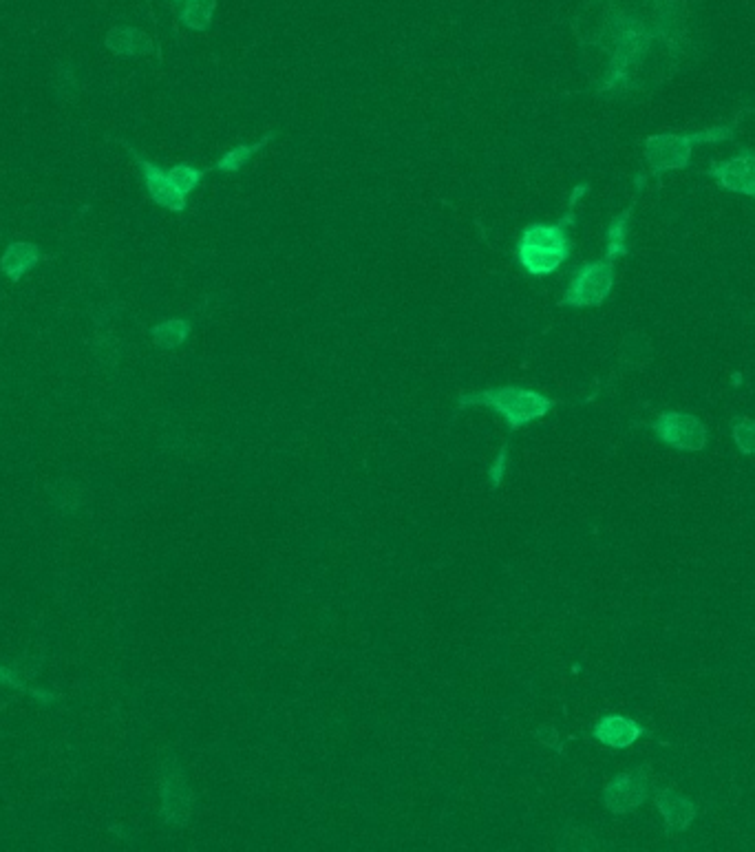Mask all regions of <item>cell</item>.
Listing matches in <instances>:
<instances>
[{
	"mask_svg": "<svg viewBox=\"0 0 755 852\" xmlns=\"http://www.w3.org/2000/svg\"><path fill=\"white\" fill-rule=\"evenodd\" d=\"M744 113H755V106H753V109H747Z\"/></svg>",
	"mask_w": 755,
	"mask_h": 852,
	"instance_id": "cell-23",
	"label": "cell"
},
{
	"mask_svg": "<svg viewBox=\"0 0 755 852\" xmlns=\"http://www.w3.org/2000/svg\"><path fill=\"white\" fill-rule=\"evenodd\" d=\"M190 332H193V327L184 318H170V321L157 323L151 329V336L159 349H177L186 343Z\"/></svg>",
	"mask_w": 755,
	"mask_h": 852,
	"instance_id": "cell-17",
	"label": "cell"
},
{
	"mask_svg": "<svg viewBox=\"0 0 755 852\" xmlns=\"http://www.w3.org/2000/svg\"><path fill=\"white\" fill-rule=\"evenodd\" d=\"M731 435L742 455H755V420L736 418L731 422Z\"/></svg>",
	"mask_w": 755,
	"mask_h": 852,
	"instance_id": "cell-20",
	"label": "cell"
},
{
	"mask_svg": "<svg viewBox=\"0 0 755 852\" xmlns=\"http://www.w3.org/2000/svg\"><path fill=\"white\" fill-rule=\"evenodd\" d=\"M597 20L590 42L608 53L597 95L652 91L683 69L691 51L683 0H601Z\"/></svg>",
	"mask_w": 755,
	"mask_h": 852,
	"instance_id": "cell-1",
	"label": "cell"
},
{
	"mask_svg": "<svg viewBox=\"0 0 755 852\" xmlns=\"http://www.w3.org/2000/svg\"><path fill=\"white\" fill-rule=\"evenodd\" d=\"M272 140H274V133H265V135L261 137V140H257V142L232 146L230 151H226V153H223V155L217 159L215 170H219V173H223V175L239 173V170H241V168H246V166L250 164V159H252L254 155H259V153L263 151V148L268 146Z\"/></svg>",
	"mask_w": 755,
	"mask_h": 852,
	"instance_id": "cell-16",
	"label": "cell"
},
{
	"mask_svg": "<svg viewBox=\"0 0 755 852\" xmlns=\"http://www.w3.org/2000/svg\"><path fill=\"white\" fill-rule=\"evenodd\" d=\"M162 793H164L162 800H164V819H166V822L168 824L186 822L188 811H190V793L186 788V782L182 780V775L166 773Z\"/></svg>",
	"mask_w": 755,
	"mask_h": 852,
	"instance_id": "cell-13",
	"label": "cell"
},
{
	"mask_svg": "<svg viewBox=\"0 0 755 852\" xmlns=\"http://www.w3.org/2000/svg\"><path fill=\"white\" fill-rule=\"evenodd\" d=\"M0 685H9V687H14V689L25 691V694H31V696L38 698V700H42V702H53V700H56V696L49 694V691H42V689H31V687H27V685L23 683V680H20V678L16 676V672H12V669H7V667H0Z\"/></svg>",
	"mask_w": 755,
	"mask_h": 852,
	"instance_id": "cell-21",
	"label": "cell"
},
{
	"mask_svg": "<svg viewBox=\"0 0 755 852\" xmlns=\"http://www.w3.org/2000/svg\"><path fill=\"white\" fill-rule=\"evenodd\" d=\"M170 3H184V0H170Z\"/></svg>",
	"mask_w": 755,
	"mask_h": 852,
	"instance_id": "cell-24",
	"label": "cell"
},
{
	"mask_svg": "<svg viewBox=\"0 0 755 852\" xmlns=\"http://www.w3.org/2000/svg\"><path fill=\"white\" fill-rule=\"evenodd\" d=\"M650 797V780L645 771H627L616 775L614 780L605 786L603 804L614 815L632 813L634 808L641 806Z\"/></svg>",
	"mask_w": 755,
	"mask_h": 852,
	"instance_id": "cell-8",
	"label": "cell"
},
{
	"mask_svg": "<svg viewBox=\"0 0 755 852\" xmlns=\"http://www.w3.org/2000/svg\"><path fill=\"white\" fill-rule=\"evenodd\" d=\"M491 409L499 418L506 422L510 431L524 429V426L544 420L546 415L557 407V400H552L546 393L528 387L506 385L493 387L484 391L462 393L457 400V409Z\"/></svg>",
	"mask_w": 755,
	"mask_h": 852,
	"instance_id": "cell-3",
	"label": "cell"
},
{
	"mask_svg": "<svg viewBox=\"0 0 755 852\" xmlns=\"http://www.w3.org/2000/svg\"><path fill=\"white\" fill-rule=\"evenodd\" d=\"M133 157L137 159V166H140L144 177V186L155 204L170 212H184L188 208V197L173 184V179L168 177V170L148 162V159L140 157L135 151Z\"/></svg>",
	"mask_w": 755,
	"mask_h": 852,
	"instance_id": "cell-9",
	"label": "cell"
},
{
	"mask_svg": "<svg viewBox=\"0 0 755 852\" xmlns=\"http://www.w3.org/2000/svg\"><path fill=\"white\" fill-rule=\"evenodd\" d=\"M182 14H179V20H182L184 27L193 29V31H206L212 23V16H215L217 9V0H184L182 3Z\"/></svg>",
	"mask_w": 755,
	"mask_h": 852,
	"instance_id": "cell-18",
	"label": "cell"
},
{
	"mask_svg": "<svg viewBox=\"0 0 755 852\" xmlns=\"http://www.w3.org/2000/svg\"><path fill=\"white\" fill-rule=\"evenodd\" d=\"M634 208H636V199L623 212H619V215L610 221L608 230H605V259H610L612 263L621 261L623 257L630 254V243H627V239H630Z\"/></svg>",
	"mask_w": 755,
	"mask_h": 852,
	"instance_id": "cell-15",
	"label": "cell"
},
{
	"mask_svg": "<svg viewBox=\"0 0 755 852\" xmlns=\"http://www.w3.org/2000/svg\"><path fill=\"white\" fill-rule=\"evenodd\" d=\"M104 42L106 49L115 53V56L137 58L148 56V53L153 51V40L135 27H113L109 34H106Z\"/></svg>",
	"mask_w": 755,
	"mask_h": 852,
	"instance_id": "cell-12",
	"label": "cell"
},
{
	"mask_svg": "<svg viewBox=\"0 0 755 852\" xmlns=\"http://www.w3.org/2000/svg\"><path fill=\"white\" fill-rule=\"evenodd\" d=\"M645 733L647 731L643 724H638L636 720L627 716H619V713H610V716H603L597 724H594L592 738L601 742L603 747L623 751V749H630L632 744H636L645 736Z\"/></svg>",
	"mask_w": 755,
	"mask_h": 852,
	"instance_id": "cell-10",
	"label": "cell"
},
{
	"mask_svg": "<svg viewBox=\"0 0 755 852\" xmlns=\"http://www.w3.org/2000/svg\"><path fill=\"white\" fill-rule=\"evenodd\" d=\"M168 177L173 179V184L188 197L190 193H195L201 181H204L206 170L190 164H175L168 168Z\"/></svg>",
	"mask_w": 755,
	"mask_h": 852,
	"instance_id": "cell-19",
	"label": "cell"
},
{
	"mask_svg": "<svg viewBox=\"0 0 755 852\" xmlns=\"http://www.w3.org/2000/svg\"><path fill=\"white\" fill-rule=\"evenodd\" d=\"M705 175L716 181L722 190L738 193L744 197L755 199V151L753 148H740L738 155H733L725 162H716L705 170Z\"/></svg>",
	"mask_w": 755,
	"mask_h": 852,
	"instance_id": "cell-7",
	"label": "cell"
},
{
	"mask_svg": "<svg viewBox=\"0 0 755 852\" xmlns=\"http://www.w3.org/2000/svg\"><path fill=\"white\" fill-rule=\"evenodd\" d=\"M590 184H577L572 188L568 199V210L555 223H530L521 230L517 246H515V261L519 268L530 276H550L555 274L572 254V239L570 228L574 226V210L579 201L588 195Z\"/></svg>",
	"mask_w": 755,
	"mask_h": 852,
	"instance_id": "cell-2",
	"label": "cell"
},
{
	"mask_svg": "<svg viewBox=\"0 0 755 852\" xmlns=\"http://www.w3.org/2000/svg\"><path fill=\"white\" fill-rule=\"evenodd\" d=\"M736 137L733 126H709L694 133H658L645 140V162L647 175L661 179L672 170H683L689 166L696 146L731 142Z\"/></svg>",
	"mask_w": 755,
	"mask_h": 852,
	"instance_id": "cell-4",
	"label": "cell"
},
{
	"mask_svg": "<svg viewBox=\"0 0 755 852\" xmlns=\"http://www.w3.org/2000/svg\"><path fill=\"white\" fill-rule=\"evenodd\" d=\"M652 431L663 444L672 446L676 451H703L709 440V431L705 422L694 413L683 411H663L652 422Z\"/></svg>",
	"mask_w": 755,
	"mask_h": 852,
	"instance_id": "cell-6",
	"label": "cell"
},
{
	"mask_svg": "<svg viewBox=\"0 0 755 852\" xmlns=\"http://www.w3.org/2000/svg\"><path fill=\"white\" fill-rule=\"evenodd\" d=\"M38 261H40V250L34 246V243L18 241V243H12V246L3 252V257H0V270H3L7 279L18 283L27 272L36 268Z\"/></svg>",
	"mask_w": 755,
	"mask_h": 852,
	"instance_id": "cell-14",
	"label": "cell"
},
{
	"mask_svg": "<svg viewBox=\"0 0 755 852\" xmlns=\"http://www.w3.org/2000/svg\"><path fill=\"white\" fill-rule=\"evenodd\" d=\"M656 806L663 813L665 826L674 833H683L696 819V804L689 797L672 791V788H665L656 795Z\"/></svg>",
	"mask_w": 755,
	"mask_h": 852,
	"instance_id": "cell-11",
	"label": "cell"
},
{
	"mask_svg": "<svg viewBox=\"0 0 755 852\" xmlns=\"http://www.w3.org/2000/svg\"><path fill=\"white\" fill-rule=\"evenodd\" d=\"M616 283V270L610 259H597L579 265L570 276V283L563 292L559 305L574 307V310H586V307H599L608 301Z\"/></svg>",
	"mask_w": 755,
	"mask_h": 852,
	"instance_id": "cell-5",
	"label": "cell"
},
{
	"mask_svg": "<svg viewBox=\"0 0 755 852\" xmlns=\"http://www.w3.org/2000/svg\"><path fill=\"white\" fill-rule=\"evenodd\" d=\"M508 462H510L508 460V446L504 444L502 451H499L497 457L493 460L491 468H488V482H491L493 488H499L504 484L506 473H508Z\"/></svg>",
	"mask_w": 755,
	"mask_h": 852,
	"instance_id": "cell-22",
	"label": "cell"
}]
</instances>
